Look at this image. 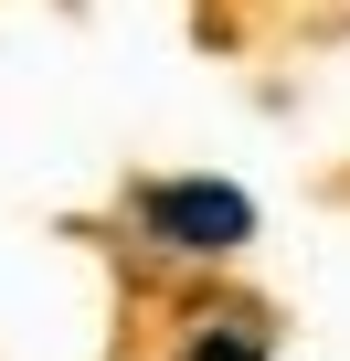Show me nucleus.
Returning <instances> with one entry per match:
<instances>
[{
    "mask_svg": "<svg viewBox=\"0 0 350 361\" xmlns=\"http://www.w3.org/2000/svg\"><path fill=\"white\" fill-rule=\"evenodd\" d=\"M181 361H265V350H255V329H202Z\"/></svg>",
    "mask_w": 350,
    "mask_h": 361,
    "instance_id": "2",
    "label": "nucleus"
},
{
    "mask_svg": "<svg viewBox=\"0 0 350 361\" xmlns=\"http://www.w3.org/2000/svg\"><path fill=\"white\" fill-rule=\"evenodd\" d=\"M149 234L159 245H192V255H223L255 234V202L234 192V180H159L149 192Z\"/></svg>",
    "mask_w": 350,
    "mask_h": 361,
    "instance_id": "1",
    "label": "nucleus"
}]
</instances>
